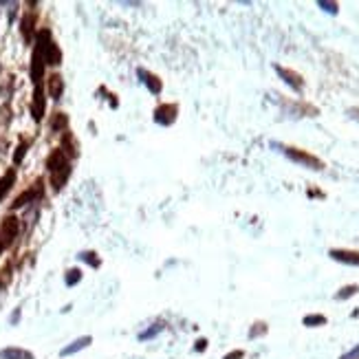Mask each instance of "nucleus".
<instances>
[{
	"label": "nucleus",
	"instance_id": "4",
	"mask_svg": "<svg viewBox=\"0 0 359 359\" xmlns=\"http://www.w3.org/2000/svg\"><path fill=\"white\" fill-rule=\"evenodd\" d=\"M174 117H176V106H170V104L159 106L157 108V113H155V119L159 121V124H163V126L172 124Z\"/></svg>",
	"mask_w": 359,
	"mask_h": 359
},
{
	"label": "nucleus",
	"instance_id": "11",
	"mask_svg": "<svg viewBox=\"0 0 359 359\" xmlns=\"http://www.w3.org/2000/svg\"><path fill=\"white\" fill-rule=\"evenodd\" d=\"M90 344V337H80V339H75L71 346H66V348H62V352L60 355L66 357V355H73V352H77V350H82V348H86V346Z\"/></svg>",
	"mask_w": 359,
	"mask_h": 359
},
{
	"label": "nucleus",
	"instance_id": "18",
	"mask_svg": "<svg viewBox=\"0 0 359 359\" xmlns=\"http://www.w3.org/2000/svg\"><path fill=\"white\" fill-rule=\"evenodd\" d=\"M31 29H33V18H24L22 20V31H24V38L29 40V35H31Z\"/></svg>",
	"mask_w": 359,
	"mask_h": 359
},
{
	"label": "nucleus",
	"instance_id": "5",
	"mask_svg": "<svg viewBox=\"0 0 359 359\" xmlns=\"http://www.w3.org/2000/svg\"><path fill=\"white\" fill-rule=\"evenodd\" d=\"M31 113H33V119H35V121H40V119H42V115H44V95H42V86H40V84L35 86Z\"/></svg>",
	"mask_w": 359,
	"mask_h": 359
},
{
	"label": "nucleus",
	"instance_id": "17",
	"mask_svg": "<svg viewBox=\"0 0 359 359\" xmlns=\"http://www.w3.org/2000/svg\"><path fill=\"white\" fill-rule=\"evenodd\" d=\"M51 126H53V130H60V128H64V126H66V117H64L62 113H58V117H53Z\"/></svg>",
	"mask_w": 359,
	"mask_h": 359
},
{
	"label": "nucleus",
	"instance_id": "20",
	"mask_svg": "<svg viewBox=\"0 0 359 359\" xmlns=\"http://www.w3.org/2000/svg\"><path fill=\"white\" fill-rule=\"evenodd\" d=\"M320 7H324L326 11H331V14H337V5L335 3H324V0H320Z\"/></svg>",
	"mask_w": 359,
	"mask_h": 359
},
{
	"label": "nucleus",
	"instance_id": "12",
	"mask_svg": "<svg viewBox=\"0 0 359 359\" xmlns=\"http://www.w3.org/2000/svg\"><path fill=\"white\" fill-rule=\"evenodd\" d=\"M14 181H16V172H14V170H9V172L5 174L3 179H0V198H3L5 194H7V192L11 190V185H14Z\"/></svg>",
	"mask_w": 359,
	"mask_h": 359
},
{
	"label": "nucleus",
	"instance_id": "14",
	"mask_svg": "<svg viewBox=\"0 0 359 359\" xmlns=\"http://www.w3.org/2000/svg\"><path fill=\"white\" fill-rule=\"evenodd\" d=\"M141 75L145 77V84H148V88L152 90V93H159V90H161V84H159V80H157L155 75H148V73H143V71H141Z\"/></svg>",
	"mask_w": 359,
	"mask_h": 359
},
{
	"label": "nucleus",
	"instance_id": "13",
	"mask_svg": "<svg viewBox=\"0 0 359 359\" xmlns=\"http://www.w3.org/2000/svg\"><path fill=\"white\" fill-rule=\"evenodd\" d=\"M42 192V187H35V190H31V192H24L22 196H18L16 198V203H14V208H22V205H27L29 200H33L35 196H38V194Z\"/></svg>",
	"mask_w": 359,
	"mask_h": 359
},
{
	"label": "nucleus",
	"instance_id": "23",
	"mask_svg": "<svg viewBox=\"0 0 359 359\" xmlns=\"http://www.w3.org/2000/svg\"><path fill=\"white\" fill-rule=\"evenodd\" d=\"M223 359H242V350H234V352H229V355L223 357Z\"/></svg>",
	"mask_w": 359,
	"mask_h": 359
},
{
	"label": "nucleus",
	"instance_id": "7",
	"mask_svg": "<svg viewBox=\"0 0 359 359\" xmlns=\"http://www.w3.org/2000/svg\"><path fill=\"white\" fill-rule=\"evenodd\" d=\"M42 69H44V60H42L40 51L35 48L33 60H31V77H33V82H40V77H42Z\"/></svg>",
	"mask_w": 359,
	"mask_h": 359
},
{
	"label": "nucleus",
	"instance_id": "21",
	"mask_svg": "<svg viewBox=\"0 0 359 359\" xmlns=\"http://www.w3.org/2000/svg\"><path fill=\"white\" fill-rule=\"evenodd\" d=\"M24 150H27V143H20V145H18V152H16V157H14V161H16V163H20V161H22Z\"/></svg>",
	"mask_w": 359,
	"mask_h": 359
},
{
	"label": "nucleus",
	"instance_id": "24",
	"mask_svg": "<svg viewBox=\"0 0 359 359\" xmlns=\"http://www.w3.org/2000/svg\"><path fill=\"white\" fill-rule=\"evenodd\" d=\"M205 346H208V342H205V339H198V342H196V350H203Z\"/></svg>",
	"mask_w": 359,
	"mask_h": 359
},
{
	"label": "nucleus",
	"instance_id": "1",
	"mask_svg": "<svg viewBox=\"0 0 359 359\" xmlns=\"http://www.w3.org/2000/svg\"><path fill=\"white\" fill-rule=\"evenodd\" d=\"M284 152H287L289 159H293V161H297V163H302V166H309V168H313V170H322V161H320V159H315L313 155H306V152L295 150V148H287Z\"/></svg>",
	"mask_w": 359,
	"mask_h": 359
},
{
	"label": "nucleus",
	"instance_id": "19",
	"mask_svg": "<svg viewBox=\"0 0 359 359\" xmlns=\"http://www.w3.org/2000/svg\"><path fill=\"white\" fill-rule=\"evenodd\" d=\"M93 255H95V253L86 251V253H80V258H82V260H86V263H90V265H93V267H97V265H99V260H95Z\"/></svg>",
	"mask_w": 359,
	"mask_h": 359
},
{
	"label": "nucleus",
	"instance_id": "6",
	"mask_svg": "<svg viewBox=\"0 0 359 359\" xmlns=\"http://www.w3.org/2000/svg\"><path fill=\"white\" fill-rule=\"evenodd\" d=\"M46 168L51 170V174H53V172H60V170L69 168V163H66V159H64V155H62V152H58V150H56L51 157H48Z\"/></svg>",
	"mask_w": 359,
	"mask_h": 359
},
{
	"label": "nucleus",
	"instance_id": "22",
	"mask_svg": "<svg viewBox=\"0 0 359 359\" xmlns=\"http://www.w3.org/2000/svg\"><path fill=\"white\" fill-rule=\"evenodd\" d=\"M352 293H357V287H346V289H342V293H339L337 297L342 300V297H348V295H352Z\"/></svg>",
	"mask_w": 359,
	"mask_h": 359
},
{
	"label": "nucleus",
	"instance_id": "2",
	"mask_svg": "<svg viewBox=\"0 0 359 359\" xmlns=\"http://www.w3.org/2000/svg\"><path fill=\"white\" fill-rule=\"evenodd\" d=\"M18 229H20V223H18V218L14 216H7L3 221V225H0V240H3V245H9L11 240L18 236Z\"/></svg>",
	"mask_w": 359,
	"mask_h": 359
},
{
	"label": "nucleus",
	"instance_id": "25",
	"mask_svg": "<svg viewBox=\"0 0 359 359\" xmlns=\"http://www.w3.org/2000/svg\"><path fill=\"white\" fill-rule=\"evenodd\" d=\"M3 247H5V245H3V240H0V251H3Z\"/></svg>",
	"mask_w": 359,
	"mask_h": 359
},
{
	"label": "nucleus",
	"instance_id": "8",
	"mask_svg": "<svg viewBox=\"0 0 359 359\" xmlns=\"http://www.w3.org/2000/svg\"><path fill=\"white\" fill-rule=\"evenodd\" d=\"M64 90V82L60 75H51L48 77V93H51L53 99H60V95H62Z\"/></svg>",
	"mask_w": 359,
	"mask_h": 359
},
{
	"label": "nucleus",
	"instance_id": "15",
	"mask_svg": "<svg viewBox=\"0 0 359 359\" xmlns=\"http://www.w3.org/2000/svg\"><path fill=\"white\" fill-rule=\"evenodd\" d=\"M80 278H82V271H80V269H71L69 276H66V284H69V287H73L75 282H80Z\"/></svg>",
	"mask_w": 359,
	"mask_h": 359
},
{
	"label": "nucleus",
	"instance_id": "3",
	"mask_svg": "<svg viewBox=\"0 0 359 359\" xmlns=\"http://www.w3.org/2000/svg\"><path fill=\"white\" fill-rule=\"evenodd\" d=\"M331 258L333 260H339V263H346V265H357L359 267V251H348V249H333Z\"/></svg>",
	"mask_w": 359,
	"mask_h": 359
},
{
	"label": "nucleus",
	"instance_id": "9",
	"mask_svg": "<svg viewBox=\"0 0 359 359\" xmlns=\"http://www.w3.org/2000/svg\"><path fill=\"white\" fill-rule=\"evenodd\" d=\"M0 357L3 359H33L31 352L22 350V348H5V350H0Z\"/></svg>",
	"mask_w": 359,
	"mask_h": 359
},
{
	"label": "nucleus",
	"instance_id": "10",
	"mask_svg": "<svg viewBox=\"0 0 359 359\" xmlns=\"http://www.w3.org/2000/svg\"><path fill=\"white\" fill-rule=\"evenodd\" d=\"M276 71L284 77V82L291 84V86H293L295 90H300V88H302V80H300V75H295V73H291V71H287V69H282V66H276Z\"/></svg>",
	"mask_w": 359,
	"mask_h": 359
},
{
	"label": "nucleus",
	"instance_id": "16",
	"mask_svg": "<svg viewBox=\"0 0 359 359\" xmlns=\"http://www.w3.org/2000/svg\"><path fill=\"white\" fill-rule=\"evenodd\" d=\"M326 318L324 315H309V318H304V324L311 326V324H324Z\"/></svg>",
	"mask_w": 359,
	"mask_h": 359
}]
</instances>
